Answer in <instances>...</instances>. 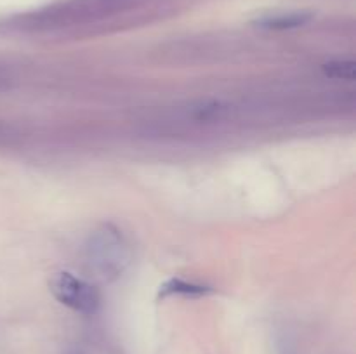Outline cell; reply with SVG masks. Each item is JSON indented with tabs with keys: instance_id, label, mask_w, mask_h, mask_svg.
I'll list each match as a JSON object with an SVG mask.
<instances>
[{
	"instance_id": "cell-4",
	"label": "cell",
	"mask_w": 356,
	"mask_h": 354,
	"mask_svg": "<svg viewBox=\"0 0 356 354\" xmlns=\"http://www.w3.org/2000/svg\"><path fill=\"white\" fill-rule=\"evenodd\" d=\"M312 21L309 12H280L270 14L256 21V26L264 30H294V28L305 26Z\"/></svg>"
},
{
	"instance_id": "cell-3",
	"label": "cell",
	"mask_w": 356,
	"mask_h": 354,
	"mask_svg": "<svg viewBox=\"0 0 356 354\" xmlns=\"http://www.w3.org/2000/svg\"><path fill=\"white\" fill-rule=\"evenodd\" d=\"M51 292L63 305L82 314H94L99 309L101 297L97 288L83 278L68 271L54 274L51 280Z\"/></svg>"
},
{
	"instance_id": "cell-2",
	"label": "cell",
	"mask_w": 356,
	"mask_h": 354,
	"mask_svg": "<svg viewBox=\"0 0 356 354\" xmlns=\"http://www.w3.org/2000/svg\"><path fill=\"white\" fill-rule=\"evenodd\" d=\"M138 0H68L30 16L33 28H56L99 19L134 6Z\"/></svg>"
},
{
	"instance_id": "cell-5",
	"label": "cell",
	"mask_w": 356,
	"mask_h": 354,
	"mask_svg": "<svg viewBox=\"0 0 356 354\" xmlns=\"http://www.w3.org/2000/svg\"><path fill=\"white\" fill-rule=\"evenodd\" d=\"M212 288L207 285L193 283V281L181 280V278H172V280L165 281L160 287L159 295L160 297H170V295H183V297H202V295L211 294Z\"/></svg>"
},
{
	"instance_id": "cell-1",
	"label": "cell",
	"mask_w": 356,
	"mask_h": 354,
	"mask_svg": "<svg viewBox=\"0 0 356 354\" xmlns=\"http://www.w3.org/2000/svg\"><path fill=\"white\" fill-rule=\"evenodd\" d=\"M87 262L96 278L113 281L122 276L132 259V250L118 228L104 224L90 235L87 242Z\"/></svg>"
},
{
	"instance_id": "cell-6",
	"label": "cell",
	"mask_w": 356,
	"mask_h": 354,
	"mask_svg": "<svg viewBox=\"0 0 356 354\" xmlns=\"http://www.w3.org/2000/svg\"><path fill=\"white\" fill-rule=\"evenodd\" d=\"M323 75L334 80H348L353 82L356 78V62L348 61V59H334V61L325 62L322 66Z\"/></svg>"
}]
</instances>
